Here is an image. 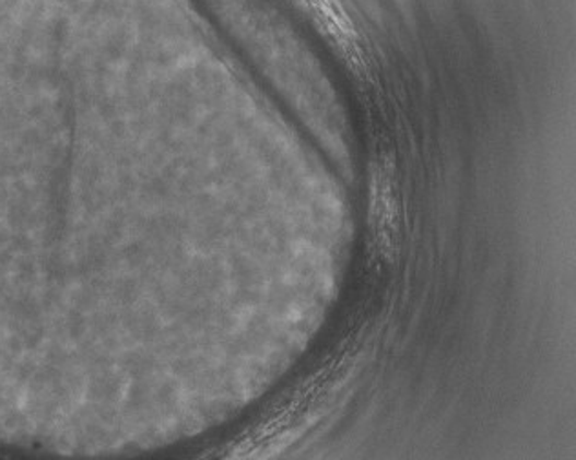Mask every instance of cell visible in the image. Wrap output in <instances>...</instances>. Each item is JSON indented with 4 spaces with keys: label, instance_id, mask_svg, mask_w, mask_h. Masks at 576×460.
Returning <instances> with one entry per match:
<instances>
[{
    "label": "cell",
    "instance_id": "obj_1",
    "mask_svg": "<svg viewBox=\"0 0 576 460\" xmlns=\"http://www.w3.org/2000/svg\"><path fill=\"white\" fill-rule=\"evenodd\" d=\"M373 222L376 227V238L384 252H395L400 236L398 225V205L389 181L381 179L374 189Z\"/></svg>",
    "mask_w": 576,
    "mask_h": 460
}]
</instances>
